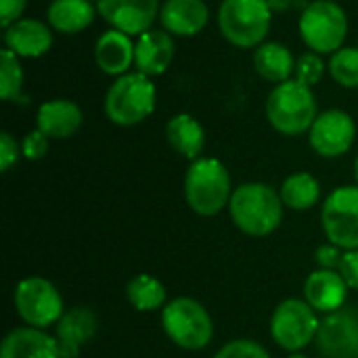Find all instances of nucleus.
<instances>
[{"label":"nucleus","mask_w":358,"mask_h":358,"mask_svg":"<svg viewBox=\"0 0 358 358\" xmlns=\"http://www.w3.org/2000/svg\"><path fill=\"white\" fill-rule=\"evenodd\" d=\"M273 23V10L266 0H222L218 8V27L237 48H258L264 44Z\"/></svg>","instance_id":"obj_5"},{"label":"nucleus","mask_w":358,"mask_h":358,"mask_svg":"<svg viewBox=\"0 0 358 358\" xmlns=\"http://www.w3.org/2000/svg\"><path fill=\"white\" fill-rule=\"evenodd\" d=\"M52 27L38 19H19L4 27V46L19 59H38L52 46Z\"/></svg>","instance_id":"obj_15"},{"label":"nucleus","mask_w":358,"mask_h":358,"mask_svg":"<svg viewBox=\"0 0 358 358\" xmlns=\"http://www.w3.org/2000/svg\"><path fill=\"white\" fill-rule=\"evenodd\" d=\"M94 63L107 76H124L134 63V42L132 36L120 29H107L99 36L94 44Z\"/></svg>","instance_id":"obj_19"},{"label":"nucleus","mask_w":358,"mask_h":358,"mask_svg":"<svg viewBox=\"0 0 358 358\" xmlns=\"http://www.w3.org/2000/svg\"><path fill=\"white\" fill-rule=\"evenodd\" d=\"M329 76L344 88H358V48L342 46L327 63Z\"/></svg>","instance_id":"obj_27"},{"label":"nucleus","mask_w":358,"mask_h":358,"mask_svg":"<svg viewBox=\"0 0 358 358\" xmlns=\"http://www.w3.org/2000/svg\"><path fill=\"white\" fill-rule=\"evenodd\" d=\"M159 0H96L99 15L128 36H141L159 19Z\"/></svg>","instance_id":"obj_13"},{"label":"nucleus","mask_w":358,"mask_h":358,"mask_svg":"<svg viewBox=\"0 0 358 358\" xmlns=\"http://www.w3.org/2000/svg\"><path fill=\"white\" fill-rule=\"evenodd\" d=\"M325 69H327V65L323 63L321 55L308 50V52H304V55H300L296 59V71L294 73H296L298 82H302L304 86L313 88V86H317L323 80Z\"/></svg>","instance_id":"obj_29"},{"label":"nucleus","mask_w":358,"mask_h":358,"mask_svg":"<svg viewBox=\"0 0 358 358\" xmlns=\"http://www.w3.org/2000/svg\"><path fill=\"white\" fill-rule=\"evenodd\" d=\"M166 141L178 155L195 162L203 153L206 130L191 113H178L166 124Z\"/></svg>","instance_id":"obj_23"},{"label":"nucleus","mask_w":358,"mask_h":358,"mask_svg":"<svg viewBox=\"0 0 358 358\" xmlns=\"http://www.w3.org/2000/svg\"><path fill=\"white\" fill-rule=\"evenodd\" d=\"M315 346L323 358H358V308L344 306L325 315Z\"/></svg>","instance_id":"obj_11"},{"label":"nucleus","mask_w":358,"mask_h":358,"mask_svg":"<svg viewBox=\"0 0 358 358\" xmlns=\"http://www.w3.org/2000/svg\"><path fill=\"white\" fill-rule=\"evenodd\" d=\"M99 319L90 308H69L57 323L55 340L59 344L61 358H78L82 348L96 336Z\"/></svg>","instance_id":"obj_14"},{"label":"nucleus","mask_w":358,"mask_h":358,"mask_svg":"<svg viewBox=\"0 0 358 358\" xmlns=\"http://www.w3.org/2000/svg\"><path fill=\"white\" fill-rule=\"evenodd\" d=\"M289 358H308V357H304V355H298V352H294V355H292Z\"/></svg>","instance_id":"obj_38"},{"label":"nucleus","mask_w":358,"mask_h":358,"mask_svg":"<svg viewBox=\"0 0 358 358\" xmlns=\"http://www.w3.org/2000/svg\"><path fill=\"white\" fill-rule=\"evenodd\" d=\"M23 88V67L15 52L2 48V63H0V99L2 101H17L21 99Z\"/></svg>","instance_id":"obj_28"},{"label":"nucleus","mask_w":358,"mask_h":358,"mask_svg":"<svg viewBox=\"0 0 358 358\" xmlns=\"http://www.w3.org/2000/svg\"><path fill=\"white\" fill-rule=\"evenodd\" d=\"M21 153V145L17 143V138L10 132H2L0 134V170L6 174L17 162H19Z\"/></svg>","instance_id":"obj_32"},{"label":"nucleus","mask_w":358,"mask_h":358,"mask_svg":"<svg viewBox=\"0 0 358 358\" xmlns=\"http://www.w3.org/2000/svg\"><path fill=\"white\" fill-rule=\"evenodd\" d=\"M48 147H50V138L44 132H40L38 128L31 130V132H27L23 136V141H21V153L29 162L42 159L48 153Z\"/></svg>","instance_id":"obj_31"},{"label":"nucleus","mask_w":358,"mask_h":358,"mask_svg":"<svg viewBox=\"0 0 358 358\" xmlns=\"http://www.w3.org/2000/svg\"><path fill=\"white\" fill-rule=\"evenodd\" d=\"M317 115L319 111L313 88L304 86L296 78L277 84L266 99V120L285 136H300L308 132Z\"/></svg>","instance_id":"obj_3"},{"label":"nucleus","mask_w":358,"mask_h":358,"mask_svg":"<svg viewBox=\"0 0 358 358\" xmlns=\"http://www.w3.org/2000/svg\"><path fill=\"white\" fill-rule=\"evenodd\" d=\"M279 195L285 208L294 212H306L317 206L321 197V185L310 172H294L283 180Z\"/></svg>","instance_id":"obj_25"},{"label":"nucleus","mask_w":358,"mask_h":358,"mask_svg":"<svg viewBox=\"0 0 358 358\" xmlns=\"http://www.w3.org/2000/svg\"><path fill=\"white\" fill-rule=\"evenodd\" d=\"M323 231L329 243L344 252L358 250V187H338L321 210Z\"/></svg>","instance_id":"obj_10"},{"label":"nucleus","mask_w":358,"mask_h":358,"mask_svg":"<svg viewBox=\"0 0 358 358\" xmlns=\"http://www.w3.org/2000/svg\"><path fill=\"white\" fill-rule=\"evenodd\" d=\"M157 103V90L149 76L128 71L109 86L105 94V115L111 124L128 128L145 122Z\"/></svg>","instance_id":"obj_4"},{"label":"nucleus","mask_w":358,"mask_h":358,"mask_svg":"<svg viewBox=\"0 0 358 358\" xmlns=\"http://www.w3.org/2000/svg\"><path fill=\"white\" fill-rule=\"evenodd\" d=\"M210 19V8L203 0H166L159 8V23L172 36H197Z\"/></svg>","instance_id":"obj_18"},{"label":"nucleus","mask_w":358,"mask_h":358,"mask_svg":"<svg viewBox=\"0 0 358 358\" xmlns=\"http://www.w3.org/2000/svg\"><path fill=\"white\" fill-rule=\"evenodd\" d=\"M126 298L138 313H153L164 310L168 304V292L164 283L151 275H136L126 285Z\"/></svg>","instance_id":"obj_26"},{"label":"nucleus","mask_w":358,"mask_h":358,"mask_svg":"<svg viewBox=\"0 0 358 358\" xmlns=\"http://www.w3.org/2000/svg\"><path fill=\"white\" fill-rule=\"evenodd\" d=\"M338 273L344 277V281L348 283V287L358 289V250L344 252L342 262L338 266Z\"/></svg>","instance_id":"obj_34"},{"label":"nucleus","mask_w":358,"mask_h":358,"mask_svg":"<svg viewBox=\"0 0 358 358\" xmlns=\"http://www.w3.org/2000/svg\"><path fill=\"white\" fill-rule=\"evenodd\" d=\"M342 250L334 243H327V245H321L317 248L315 252V260L319 264V268H327V271H338L340 262H342Z\"/></svg>","instance_id":"obj_33"},{"label":"nucleus","mask_w":358,"mask_h":358,"mask_svg":"<svg viewBox=\"0 0 358 358\" xmlns=\"http://www.w3.org/2000/svg\"><path fill=\"white\" fill-rule=\"evenodd\" d=\"M348 283L338 271L319 268L308 275L304 283V300L321 315L336 313L344 308L348 296Z\"/></svg>","instance_id":"obj_17"},{"label":"nucleus","mask_w":358,"mask_h":358,"mask_svg":"<svg viewBox=\"0 0 358 358\" xmlns=\"http://www.w3.org/2000/svg\"><path fill=\"white\" fill-rule=\"evenodd\" d=\"M233 195L231 174L216 157H199L191 162L185 174V199L199 216H216L229 208Z\"/></svg>","instance_id":"obj_2"},{"label":"nucleus","mask_w":358,"mask_h":358,"mask_svg":"<svg viewBox=\"0 0 358 358\" xmlns=\"http://www.w3.org/2000/svg\"><path fill=\"white\" fill-rule=\"evenodd\" d=\"M0 358H61L59 344L44 329L17 327L0 344Z\"/></svg>","instance_id":"obj_21"},{"label":"nucleus","mask_w":358,"mask_h":358,"mask_svg":"<svg viewBox=\"0 0 358 358\" xmlns=\"http://www.w3.org/2000/svg\"><path fill=\"white\" fill-rule=\"evenodd\" d=\"M266 2H268L273 13H283V10H292V8H298V6H302V8L308 6L306 0H266Z\"/></svg>","instance_id":"obj_36"},{"label":"nucleus","mask_w":358,"mask_h":358,"mask_svg":"<svg viewBox=\"0 0 358 358\" xmlns=\"http://www.w3.org/2000/svg\"><path fill=\"white\" fill-rule=\"evenodd\" d=\"M166 336L182 350H203L214 338V323L206 306L193 298H174L162 310Z\"/></svg>","instance_id":"obj_6"},{"label":"nucleus","mask_w":358,"mask_h":358,"mask_svg":"<svg viewBox=\"0 0 358 358\" xmlns=\"http://www.w3.org/2000/svg\"><path fill=\"white\" fill-rule=\"evenodd\" d=\"M300 38L319 55H334L348 36V17L336 0H315L300 15Z\"/></svg>","instance_id":"obj_7"},{"label":"nucleus","mask_w":358,"mask_h":358,"mask_svg":"<svg viewBox=\"0 0 358 358\" xmlns=\"http://www.w3.org/2000/svg\"><path fill=\"white\" fill-rule=\"evenodd\" d=\"M357 138V124L352 115L342 109H327L317 115L308 130V143L321 157L334 159L346 155Z\"/></svg>","instance_id":"obj_12"},{"label":"nucleus","mask_w":358,"mask_h":358,"mask_svg":"<svg viewBox=\"0 0 358 358\" xmlns=\"http://www.w3.org/2000/svg\"><path fill=\"white\" fill-rule=\"evenodd\" d=\"M317 315L306 300H283L271 317V336L277 346L294 355L315 342L321 325Z\"/></svg>","instance_id":"obj_9"},{"label":"nucleus","mask_w":358,"mask_h":358,"mask_svg":"<svg viewBox=\"0 0 358 358\" xmlns=\"http://www.w3.org/2000/svg\"><path fill=\"white\" fill-rule=\"evenodd\" d=\"M254 69L266 82H287L296 71V59L292 50L281 42H264L254 50Z\"/></svg>","instance_id":"obj_24"},{"label":"nucleus","mask_w":358,"mask_h":358,"mask_svg":"<svg viewBox=\"0 0 358 358\" xmlns=\"http://www.w3.org/2000/svg\"><path fill=\"white\" fill-rule=\"evenodd\" d=\"M96 13L90 0H52L46 8V21L55 31L73 36L90 27Z\"/></svg>","instance_id":"obj_22"},{"label":"nucleus","mask_w":358,"mask_h":358,"mask_svg":"<svg viewBox=\"0 0 358 358\" xmlns=\"http://www.w3.org/2000/svg\"><path fill=\"white\" fill-rule=\"evenodd\" d=\"M15 310L27 327L46 329L57 325L63 310V298L59 289L44 277H25L15 287Z\"/></svg>","instance_id":"obj_8"},{"label":"nucleus","mask_w":358,"mask_h":358,"mask_svg":"<svg viewBox=\"0 0 358 358\" xmlns=\"http://www.w3.org/2000/svg\"><path fill=\"white\" fill-rule=\"evenodd\" d=\"M84 122V113L78 103L67 99H52L38 107L36 128L48 138H69Z\"/></svg>","instance_id":"obj_20"},{"label":"nucleus","mask_w":358,"mask_h":358,"mask_svg":"<svg viewBox=\"0 0 358 358\" xmlns=\"http://www.w3.org/2000/svg\"><path fill=\"white\" fill-rule=\"evenodd\" d=\"M174 59V40L166 29H149L134 42V67L136 71L153 78L168 71Z\"/></svg>","instance_id":"obj_16"},{"label":"nucleus","mask_w":358,"mask_h":358,"mask_svg":"<svg viewBox=\"0 0 358 358\" xmlns=\"http://www.w3.org/2000/svg\"><path fill=\"white\" fill-rule=\"evenodd\" d=\"M283 208L279 191L264 182L239 185L229 201V214L235 227L250 237L275 233L283 220Z\"/></svg>","instance_id":"obj_1"},{"label":"nucleus","mask_w":358,"mask_h":358,"mask_svg":"<svg viewBox=\"0 0 358 358\" xmlns=\"http://www.w3.org/2000/svg\"><path fill=\"white\" fill-rule=\"evenodd\" d=\"M25 6H27V0H0V23H2V27H8L10 23L19 21Z\"/></svg>","instance_id":"obj_35"},{"label":"nucleus","mask_w":358,"mask_h":358,"mask_svg":"<svg viewBox=\"0 0 358 358\" xmlns=\"http://www.w3.org/2000/svg\"><path fill=\"white\" fill-rule=\"evenodd\" d=\"M214 358H271V355L256 340H233L227 342Z\"/></svg>","instance_id":"obj_30"},{"label":"nucleus","mask_w":358,"mask_h":358,"mask_svg":"<svg viewBox=\"0 0 358 358\" xmlns=\"http://www.w3.org/2000/svg\"><path fill=\"white\" fill-rule=\"evenodd\" d=\"M355 178H357V182H358V157H357V162H355Z\"/></svg>","instance_id":"obj_37"}]
</instances>
